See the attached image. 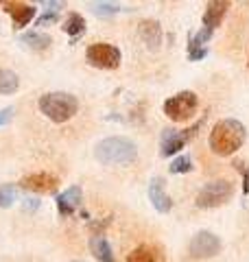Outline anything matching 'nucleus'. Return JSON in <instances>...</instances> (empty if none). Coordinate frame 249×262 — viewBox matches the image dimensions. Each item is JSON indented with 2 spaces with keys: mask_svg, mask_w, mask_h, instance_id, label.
<instances>
[{
  "mask_svg": "<svg viewBox=\"0 0 249 262\" xmlns=\"http://www.w3.org/2000/svg\"><path fill=\"white\" fill-rule=\"evenodd\" d=\"M245 138H247V131L243 127V122H238L234 118H225V120H219L212 127L208 142H210V149L214 153L225 158V155L236 153L243 146Z\"/></svg>",
  "mask_w": 249,
  "mask_h": 262,
  "instance_id": "obj_1",
  "label": "nucleus"
},
{
  "mask_svg": "<svg viewBox=\"0 0 249 262\" xmlns=\"http://www.w3.org/2000/svg\"><path fill=\"white\" fill-rule=\"evenodd\" d=\"M96 160L101 164H107V166H112V164H129L136 160V144L127 140V138H120V136H114V138H105L96 144Z\"/></svg>",
  "mask_w": 249,
  "mask_h": 262,
  "instance_id": "obj_2",
  "label": "nucleus"
},
{
  "mask_svg": "<svg viewBox=\"0 0 249 262\" xmlns=\"http://www.w3.org/2000/svg\"><path fill=\"white\" fill-rule=\"evenodd\" d=\"M39 112L53 122H68L79 110V101L68 92H48L39 98Z\"/></svg>",
  "mask_w": 249,
  "mask_h": 262,
  "instance_id": "obj_3",
  "label": "nucleus"
},
{
  "mask_svg": "<svg viewBox=\"0 0 249 262\" xmlns=\"http://www.w3.org/2000/svg\"><path fill=\"white\" fill-rule=\"evenodd\" d=\"M199 107V98L195 92L190 90H184L175 96L166 98L164 103V114L169 116L173 122H184V120H190L195 116V112Z\"/></svg>",
  "mask_w": 249,
  "mask_h": 262,
  "instance_id": "obj_4",
  "label": "nucleus"
},
{
  "mask_svg": "<svg viewBox=\"0 0 249 262\" xmlns=\"http://www.w3.org/2000/svg\"><path fill=\"white\" fill-rule=\"evenodd\" d=\"M232 194H234V186L230 182H225V179H221V182H210L199 190L197 206L199 208H219L225 201L232 199Z\"/></svg>",
  "mask_w": 249,
  "mask_h": 262,
  "instance_id": "obj_5",
  "label": "nucleus"
},
{
  "mask_svg": "<svg viewBox=\"0 0 249 262\" xmlns=\"http://www.w3.org/2000/svg\"><path fill=\"white\" fill-rule=\"evenodd\" d=\"M199 127H201V122H197V125L188 127V129H181V131H177V129H164L162 131V142H160V146H162L160 153L164 155V158H169V155L177 153L179 149H184V146L195 138Z\"/></svg>",
  "mask_w": 249,
  "mask_h": 262,
  "instance_id": "obj_6",
  "label": "nucleus"
},
{
  "mask_svg": "<svg viewBox=\"0 0 249 262\" xmlns=\"http://www.w3.org/2000/svg\"><path fill=\"white\" fill-rule=\"evenodd\" d=\"M86 59L96 66V68H105V70H114V68H118V63H120V51L116 46L112 44H92L86 51Z\"/></svg>",
  "mask_w": 249,
  "mask_h": 262,
  "instance_id": "obj_7",
  "label": "nucleus"
},
{
  "mask_svg": "<svg viewBox=\"0 0 249 262\" xmlns=\"http://www.w3.org/2000/svg\"><path fill=\"white\" fill-rule=\"evenodd\" d=\"M190 256L197 258V260H205V258H212L221 251V241L219 236H214L212 232H199L193 241H190Z\"/></svg>",
  "mask_w": 249,
  "mask_h": 262,
  "instance_id": "obj_8",
  "label": "nucleus"
},
{
  "mask_svg": "<svg viewBox=\"0 0 249 262\" xmlns=\"http://www.w3.org/2000/svg\"><path fill=\"white\" fill-rule=\"evenodd\" d=\"M20 186L27 188V190H33V192H55L57 186H59V179L51 173H33V175H27L20 179Z\"/></svg>",
  "mask_w": 249,
  "mask_h": 262,
  "instance_id": "obj_9",
  "label": "nucleus"
},
{
  "mask_svg": "<svg viewBox=\"0 0 249 262\" xmlns=\"http://www.w3.org/2000/svg\"><path fill=\"white\" fill-rule=\"evenodd\" d=\"M5 11L13 18L15 29H24L33 18H35V7L27 5V3H5Z\"/></svg>",
  "mask_w": 249,
  "mask_h": 262,
  "instance_id": "obj_10",
  "label": "nucleus"
},
{
  "mask_svg": "<svg viewBox=\"0 0 249 262\" xmlns=\"http://www.w3.org/2000/svg\"><path fill=\"white\" fill-rule=\"evenodd\" d=\"M79 206H81V188L79 186H70L68 190H64L57 196V210H59L61 216H70Z\"/></svg>",
  "mask_w": 249,
  "mask_h": 262,
  "instance_id": "obj_11",
  "label": "nucleus"
},
{
  "mask_svg": "<svg viewBox=\"0 0 249 262\" xmlns=\"http://www.w3.org/2000/svg\"><path fill=\"white\" fill-rule=\"evenodd\" d=\"M227 9H230V3H217V0H214V3H208V9L203 13V29L214 33V29H217L223 22V18H225Z\"/></svg>",
  "mask_w": 249,
  "mask_h": 262,
  "instance_id": "obj_12",
  "label": "nucleus"
},
{
  "mask_svg": "<svg viewBox=\"0 0 249 262\" xmlns=\"http://www.w3.org/2000/svg\"><path fill=\"white\" fill-rule=\"evenodd\" d=\"M149 199H151L153 208L157 212H162V214L171 210V199H169V194H166V190H164V182L160 177H155L153 182L149 184Z\"/></svg>",
  "mask_w": 249,
  "mask_h": 262,
  "instance_id": "obj_13",
  "label": "nucleus"
},
{
  "mask_svg": "<svg viewBox=\"0 0 249 262\" xmlns=\"http://www.w3.org/2000/svg\"><path fill=\"white\" fill-rule=\"evenodd\" d=\"M140 37H142V42L151 48V51H157L160 44H162V27H160V22H155V20L140 22Z\"/></svg>",
  "mask_w": 249,
  "mask_h": 262,
  "instance_id": "obj_14",
  "label": "nucleus"
},
{
  "mask_svg": "<svg viewBox=\"0 0 249 262\" xmlns=\"http://www.w3.org/2000/svg\"><path fill=\"white\" fill-rule=\"evenodd\" d=\"M127 262H164V253L153 245H138L127 256Z\"/></svg>",
  "mask_w": 249,
  "mask_h": 262,
  "instance_id": "obj_15",
  "label": "nucleus"
},
{
  "mask_svg": "<svg viewBox=\"0 0 249 262\" xmlns=\"http://www.w3.org/2000/svg\"><path fill=\"white\" fill-rule=\"evenodd\" d=\"M90 249H92V256L96 260H101V262H116L110 243H107L103 236H94V238L90 241Z\"/></svg>",
  "mask_w": 249,
  "mask_h": 262,
  "instance_id": "obj_16",
  "label": "nucleus"
},
{
  "mask_svg": "<svg viewBox=\"0 0 249 262\" xmlns=\"http://www.w3.org/2000/svg\"><path fill=\"white\" fill-rule=\"evenodd\" d=\"M61 29L68 33L72 39H77V37H81L83 33H86V18L79 15V13H68V18L64 20Z\"/></svg>",
  "mask_w": 249,
  "mask_h": 262,
  "instance_id": "obj_17",
  "label": "nucleus"
},
{
  "mask_svg": "<svg viewBox=\"0 0 249 262\" xmlns=\"http://www.w3.org/2000/svg\"><path fill=\"white\" fill-rule=\"evenodd\" d=\"M20 39L29 48H33V51H44V48L51 46V37H48L46 33H39V31H27Z\"/></svg>",
  "mask_w": 249,
  "mask_h": 262,
  "instance_id": "obj_18",
  "label": "nucleus"
},
{
  "mask_svg": "<svg viewBox=\"0 0 249 262\" xmlns=\"http://www.w3.org/2000/svg\"><path fill=\"white\" fill-rule=\"evenodd\" d=\"M20 85V79L13 70L0 68V94H13Z\"/></svg>",
  "mask_w": 249,
  "mask_h": 262,
  "instance_id": "obj_19",
  "label": "nucleus"
},
{
  "mask_svg": "<svg viewBox=\"0 0 249 262\" xmlns=\"http://www.w3.org/2000/svg\"><path fill=\"white\" fill-rule=\"evenodd\" d=\"M44 15L37 20V27H48V24L59 20V9L64 7V3H44Z\"/></svg>",
  "mask_w": 249,
  "mask_h": 262,
  "instance_id": "obj_20",
  "label": "nucleus"
},
{
  "mask_svg": "<svg viewBox=\"0 0 249 262\" xmlns=\"http://www.w3.org/2000/svg\"><path fill=\"white\" fill-rule=\"evenodd\" d=\"M193 168V162H190V155H179V158L173 160L171 164V173L173 175H179V173H188Z\"/></svg>",
  "mask_w": 249,
  "mask_h": 262,
  "instance_id": "obj_21",
  "label": "nucleus"
},
{
  "mask_svg": "<svg viewBox=\"0 0 249 262\" xmlns=\"http://www.w3.org/2000/svg\"><path fill=\"white\" fill-rule=\"evenodd\" d=\"M212 37V31H208V29H199L195 35H193V39H190V46L188 48H205L203 44H208V39Z\"/></svg>",
  "mask_w": 249,
  "mask_h": 262,
  "instance_id": "obj_22",
  "label": "nucleus"
},
{
  "mask_svg": "<svg viewBox=\"0 0 249 262\" xmlns=\"http://www.w3.org/2000/svg\"><path fill=\"white\" fill-rule=\"evenodd\" d=\"M92 9L98 15H114V13L120 11V7L114 5V3H92Z\"/></svg>",
  "mask_w": 249,
  "mask_h": 262,
  "instance_id": "obj_23",
  "label": "nucleus"
},
{
  "mask_svg": "<svg viewBox=\"0 0 249 262\" xmlns=\"http://www.w3.org/2000/svg\"><path fill=\"white\" fill-rule=\"evenodd\" d=\"M15 199L13 188H0V208H9Z\"/></svg>",
  "mask_w": 249,
  "mask_h": 262,
  "instance_id": "obj_24",
  "label": "nucleus"
},
{
  "mask_svg": "<svg viewBox=\"0 0 249 262\" xmlns=\"http://www.w3.org/2000/svg\"><path fill=\"white\" fill-rule=\"evenodd\" d=\"M205 48H188V59L190 61H199V59H203L205 57Z\"/></svg>",
  "mask_w": 249,
  "mask_h": 262,
  "instance_id": "obj_25",
  "label": "nucleus"
},
{
  "mask_svg": "<svg viewBox=\"0 0 249 262\" xmlns=\"http://www.w3.org/2000/svg\"><path fill=\"white\" fill-rule=\"evenodd\" d=\"M13 118V107H5V110H0V127L7 125Z\"/></svg>",
  "mask_w": 249,
  "mask_h": 262,
  "instance_id": "obj_26",
  "label": "nucleus"
},
{
  "mask_svg": "<svg viewBox=\"0 0 249 262\" xmlns=\"http://www.w3.org/2000/svg\"><path fill=\"white\" fill-rule=\"evenodd\" d=\"M234 166H238L240 170H243V175H245V192H249V166L247 164H234Z\"/></svg>",
  "mask_w": 249,
  "mask_h": 262,
  "instance_id": "obj_27",
  "label": "nucleus"
}]
</instances>
